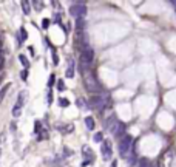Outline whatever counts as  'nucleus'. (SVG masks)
<instances>
[{
	"mask_svg": "<svg viewBox=\"0 0 176 167\" xmlns=\"http://www.w3.org/2000/svg\"><path fill=\"white\" fill-rule=\"evenodd\" d=\"M94 60V51L91 47L85 48V50L80 51V65H82V71H87L90 65L93 63Z\"/></svg>",
	"mask_w": 176,
	"mask_h": 167,
	"instance_id": "1",
	"label": "nucleus"
},
{
	"mask_svg": "<svg viewBox=\"0 0 176 167\" xmlns=\"http://www.w3.org/2000/svg\"><path fill=\"white\" fill-rule=\"evenodd\" d=\"M133 146V138L130 135H124L122 139L119 141V146H117V150H119V155L122 158H127L130 153V149Z\"/></svg>",
	"mask_w": 176,
	"mask_h": 167,
	"instance_id": "2",
	"label": "nucleus"
},
{
	"mask_svg": "<svg viewBox=\"0 0 176 167\" xmlns=\"http://www.w3.org/2000/svg\"><path fill=\"white\" fill-rule=\"evenodd\" d=\"M105 102H107V94H93L87 102V108H93V110L104 108Z\"/></svg>",
	"mask_w": 176,
	"mask_h": 167,
	"instance_id": "3",
	"label": "nucleus"
},
{
	"mask_svg": "<svg viewBox=\"0 0 176 167\" xmlns=\"http://www.w3.org/2000/svg\"><path fill=\"white\" fill-rule=\"evenodd\" d=\"M85 88L90 93H97V92H101V90H102V87H101V84L93 77V76L88 74V76H85Z\"/></svg>",
	"mask_w": 176,
	"mask_h": 167,
	"instance_id": "4",
	"label": "nucleus"
},
{
	"mask_svg": "<svg viewBox=\"0 0 176 167\" xmlns=\"http://www.w3.org/2000/svg\"><path fill=\"white\" fill-rule=\"evenodd\" d=\"M70 14L73 17H76V19H80V17H83L87 14V6H85V3H74V5L70 8Z\"/></svg>",
	"mask_w": 176,
	"mask_h": 167,
	"instance_id": "5",
	"label": "nucleus"
},
{
	"mask_svg": "<svg viewBox=\"0 0 176 167\" xmlns=\"http://www.w3.org/2000/svg\"><path fill=\"white\" fill-rule=\"evenodd\" d=\"M101 150H102V155H104V159H110V158H111L113 150H111V142H110V141H102Z\"/></svg>",
	"mask_w": 176,
	"mask_h": 167,
	"instance_id": "6",
	"label": "nucleus"
},
{
	"mask_svg": "<svg viewBox=\"0 0 176 167\" xmlns=\"http://www.w3.org/2000/svg\"><path fill=\"white\" fill-rule=\"evenodd\" d=\"M104 125H105V128L108 132H114V128H116V125H117V118L114 116V115H111L110 118H107L105 119V122H104Z\"/></svg>",
	"mask_w": 176,
	"mask_h": 167,
	"instance_id": "7",
	"label": "nucleus"
},
{
	"mask_svg": "<svg viewBox=\"0 0 176 167\" xmlns=\"http://www.w3.org/2000/svg\"><path fill=\"white\" fill-rule=\"evenodd\" d=\"M26 98H28V93H26V92H20V94H19V99H17V104L14 105V107H17V108L22 110L23 104L26 102Z\"/></svg>",
	"mask_w": 176,
	"mask_h": 167,
	"instance_id": "8",
	"label": "nucleus"
},
{
	"mask_svg": "<svg viewBox=\"0 0 176 167\" xmlns=\"http://www.w3.org/2000/svg\"><path fill=\"white\" fill-rule=\"evenodd\" d=\"M65 76H67V77H73V76H74V62H73V59H68V65H67V70H65Z\"/></svg>",
	"mask_w": 176,
	"mask_h": 167,
	"instance_id": "9",
	"label": "nucleus"
},
{
	"mask_svg": "<svg viewBox=\"0 0 176 167\" xmlns=\"http://www.w3.org/2000/svg\"><path fill=\"white\" fill-rule=\"evenodd\" d=\"M113 133L116 136H124V133H125V124L121 122V121H117V125H116V128H114Z\"/></svg>",
	"mask_w": 176,
	"mask_h": 167,
	"instance_id": "10",
	"label": "nucleus"
},
{
	"mask_svg": "<svg viewBox=\"0 0 176 167\" xmlns=\"http://www.w3.org/2000/svg\"><path fill=\"white\" fill-rule=\"evenodd\" d=\"M83 26H85V20H83V17L76 19V29H77V31H83Z\"/></svg>",
	"mask_w": 176,
	"mask_h": 167,
	"instance_id": "11",
	"label": "nucleus"
},
{
	"mask_svg": "<svg viewBox=\"0 0 176 167\" xmlns=\"http://www.w3.org/2000/svg\"><path fill=\"white\" fill-rule=\"evenodd\" d=\"M85 124H87V128H88V130H93L94 125H96V124H94V119H93L91 116H87V118H85Z\"/></svg>",
	"mask_w": 176,
	"mask_h": 167,
	"instance_id": "12",
	"label": "nucleus"
},
{
	"mask_svg": "<svg viewBox=\"0 0 176 167\" xmlns=\"http://www.w3.org/2000/svg\"><path fill=\"white\" fill-rule=\"evenodd\" d=\"M76 105H77L79 108H87V101L83 99V98H77V99H76Z\"/></svg>",
	"mask_w": 176,
	"mask_h": 167,
	"instance_id": "13",
	"label": "nucleus"
},
{
	"mask_svg": "<svg viewBox=\"0 0 176 167\" xmlns=\"http://www.w3.org/2000/svg\"><path fill=\"white\" fill-rule=\"evenodd\" d=\"M137 167H151V162L148 161L147 158H142L139 161V164H137Z\"/></svg>",
	"mask_w": 176,
	"mask_h": 167,
	"instance_id": "14",
	"label": "nucleus"
},
{
	"mask_svg": "<svg viewBox=\"0 0 176 167\" xmlns=\"http://www.w3.org/2000/svg\"><path fill=\"white\" fill-rule=\"evenodd\" d=\"M83 153H87V156L90 158V159H93V161H94V152H91V150H90V147H88V146H85V147H83Z\"/></svg>",
	"mask_w": 176,
	"mask_h": 167,
	"instance_id": "15",
	"label": "nucleus"
},
{
	"mask_svg": "<svg viewBox=\"0 0 176 167\" xmlns=\"http://www.w3.org/2000/svg\"><path fill=\"white\" fill-rule=\"evenodd\" d=\"M19 60H20V62H22V65L25 67V70H26V68L29 67V62H28V59H26V56L20 54V56H19Z\"/></svg>",
	"mask_w": 176,
	"mask_h": 167,
	"instance_id": "16",
	"label": "nucleus"
},
{
	"mask_svg": "<svg viewBox=\"0 0 176 167\" xmlns=\"http://www.w3.org/2000/svg\"><path fill=\"white\" fill-rule=\"evenodd\" d=\"M26 39H28V33H26V29L25 28H20V40H19V42L22 43V42L26 40Z\"/></svg>",
	"mask_w": 176,
	"mask_h": 167,
	"instance_id": "17",
	"label": "nucleus"
},
{
	"mask_svg": "<svg viewBox=\"0 0 176 167\" xmlns=\"http://www.w3.org/2000/svg\"><path fill=\"white\" fill-rule=\"evenodd\" d=\"M59 105H60V107H63V108H67V107H70V101L65 99V98H60V99H59Z\"/></svg>",
	"mask_w": 176,
	"mask_h": 167,
	"instance_id": "18",
	"label": "nucleus"
},
{
	"mask_svg": "<svg viewBox=\"0 0 176 167\" xmlns=\"http://www.w3.org/2000/svg\"><path fill=\"white\" fill-rule=\"evenodd\" d=\"M8 88H9V84H6V85L3 87L2 90H0V102L3 101V98H5V94H6V92H8Z\"/></svg>",
	"mask_w": 176,
	"mask_h": 167,
	"instance_id": "19",
	"label": "nucleus"
},
{
	"mask_svg": "<svg viewBox=\"0 0 176 167\" xmlns=\"http://www.w3.org/2000/svg\"><path fill=\"white\" fill-rule=\"evenodd\" d=\"M22 9L25 14H29V3L28 2H22Z\"/></svg>",
	"mask_w": 176,
	"mask_h": 167,
	"instance_id": "20",
	"label": "nucleus"
},
{
	"mask_svg": "<svg viewBox=\"0 0 176 167\" xmlns=\"http://www.w3.org/2000/svg\"><path fill=\"white\" fill-rule=\"evenodd\" d=\"M73 128H74V125L70 124V125H67V127H62V130H63V133H71Z\"/></svg>",
	"mask_w": 176,
	"mask_h": 167,
	"instance_id": "21",
	"label": "nucleus"
},
{
	"mask_svg": "<svg viewBox=\"0 0 176 167\" xmlns=\"http://www.w3.org/2000/svg\"><path fill=\"white\" fill-rule=\"evenodd\" d=\"M40 127H42L40 121H36V124H34V133H40Z\"/></svg>",
	"mask_w": 176,
	"mask_h": 167,
	"instance_id": "22",
	"label": "nucleus"
},
{
	"mask_svg": "<svg viewBox=\"0 0 176 167\" xmlns=\"http://www.w3.org/2000/svg\"><path fill=\"white\" fill-rule=\"evenodd\" d=\"M20 113H22L20 108H17V107L13 108V116H14V118H19V116H20Z\"/></svg>",
	"mask_w": 176,
	"mask_h": 167,
	"instance_id": "23",
	"label": "nucleus"
},
{
	"mask_svg": "<svg viewBox=\"0 0 176 167\" xmlns=\"http://www.w3.org/2000/svg\"><path fill=\"white\" fill-rule=\"evenodd\" d=\"M102 139H104V135H102V133H96V135H94V141H96V142H102Z\"/></svg>",
	"mask_w": 176,
	"mask_h": 167,
	"instance_id": "24",
	"label": "nucleus"
},
{
	"mask_svg": "<svg viewBox=\"0 0 176 167\" xmlns=\"http://www.w3.org/2000/svg\"><path fill=\"white\" fill-rule=\"evenodd\" d=\"M48 26H49V19H43V20H42V28L47 29Z\"/></svg>",
	"mask_w": 176,
	"mask_h": 167,
	"instance_id": "25",
	"label": "nucleus"
},
{
	"mask_svg": "<svg viewBox=\"0 0 176 167\" xmlns=\"http://www.w3.org/2000/svg\"><path fill=\"white\" fill-rule=\"evenodd\" d=\"M53 63H54V65L59 63V56L56 54V51H53Z\"/></svg>",
	"mask_w": 176,
	"mask_h": 167,
	"instance_id": "26",
	"label": "nucleus"
},
{
	"mask_svg": "<svg viewBox=\"0 0 176 167\" xmlns=\"http://www.w3.org/2000/svg\"><path fill=\"white\" fill-rule=\"evenodd\" d=\"M33 5L36 6V9H37V11H40V9H42V6H43V3H42V2H33Z\"/></svg>",
	"mask_w": 176,
	"mask_h": 167,
	"instance_id": "27",
	"label": "nucleus"
},
{
	"mask_svg": "<svg viewBox=\"0 0 176 167\" xmlns=\"http://www.w3.org/2000/svg\"><path fill=\"white\" fill-rule=\"evenodd\" d=\"M54 81H56V76L51 74V76H49V81H48V85L53 87V85H54Z\"/></svg>",
	"mask_w": 176,
	"mask_h": 167,
	"instance_id": "28",
	"label": "nucleus"
},
{
	"mask_svg": "<svg viewBox=\"0 0 176 167\" xmlns=\"http://www.w3.org/2000/svg\"><path fill=\"white\" fill-rule=\"evenodd\" d=\"M57 88L62 92V90H65V84H63V81H57Z\"/></svg>",
	"mask_w": 176,
	"mask_h": 167,
	"instance_id": "29",
	"label": "nucleus"
},
{
	"mask_svg": "<svg viewBox=\"0 0 176 167\" xmlns=\"http://www.w3.org/2000/svg\"><path fill=\"white\" fill-rule=\"evenodd\" d=\"M20 76H22V79H23V81H26V77H28V70H23L20 73Z\"/></svg>",
	"mask_w": 176,
	"mask_h": 167,
	"instance_id": "30",
	"label": "nucleus"
},
{
	"mask_svg": "<svg viewBox=\"0 0 176 167\" xmlns=\"http://www.w3.org/2000/svg\"><path fill=\"white\" fill-rule=\"evenodd\" d=\"M51 101H53V93L48 92V102H49V104H51Z\"/></svg>",
	"mask_w": 176,
	"mask_h": 167,
	"instance_id": "31",
	"label": "nucleus"
},
{
	"mask_svg": "<svg viewBox=\"0 0 176 167\" xmlns=\"http://www.w3.org/2000/svg\"><path fill=\"white\" fill-rule=\"evenodd\" d=\"M54 22H57V23H60V16L57 14V16H54Z\"/></svg>",
	"mask_w": 176,
	"mask_h": 167,
	"instance_id": "32",
	"label": "nucleus"
},
{
	"mask_svg": "<svg viewBox=\"0 0 176 167\" xmlns=\"http://www.w3.org/2000/svg\"><path fill=\"white\" fill-rule=\"evenodd\" d=\"M111 167H117V161H113L111 162Z\"/></svg>",
	"mask_w": 176,
	"mask_h": 167,
	"instance_id": "33",
	"label": "nucleus"
},
{
	"mask_svg": "<svg viewBox=\"0 0 176 167\" xmlns=\"http://www.w3.org/2000/svg\"><path fill=\"white\" fill-rule=\"evenodd\" d=\"M171 3H173V5H175V6H176V2H171Z\"/></svg>",
	"mask_w": 176,
	"mask_h": 167,
	"instance_id": "34",
	"label": "nucleus"
},
{
	"mask_svg": "<svg viewBox=\"0 0 176 167\" xmlns=\"http://www.w3.org/2000/svg\"><path fill=\"white\" fill-rule=\"evenodd\" d=\"M0 155H2V150H0Z\"/></svg>",
	"mask_w": 176,
	"mask_h": 167,
	"instance_id": "35",
	"label": "nucleus"
}]
</instances>
